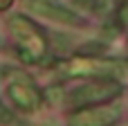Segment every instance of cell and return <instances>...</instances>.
<instances>
[{
	"instance_id": "obj_1",
	"label": "cell",
	"mask_w": 128,
	"mask_h": 126,
	"mask_svg": "<svg viewBox=\"0 0 128 126\" xmlns=\"http://www.w3.org/2000/svg\"><path fill=\"white\" fill-rule=\"evenodd\" d=\"M9 29L16 38L18 45V54L25 63H36L38 59L45 56L47 52V41L43 38V34L36 29V25L25 18V16H14L9 20Z\"/></svg>"
},
{
	"instance_id": "obj_2",
	"label": "cell",
	"mask_w": 128,
	"mask_h": 126,
	"mask_svg": "<svg viewBox=\"0 0 128 126\" xmlns=\"http://www.w3.org/2000/svg\"><path fill=\"white\" fill-rule=\"evenodd\" d=\"M63 72L72 77H117L122 74V63L108 61V59H72L70 63H63Z\"/></svg>"
},
{
	"instance_id": "obj_3",
	"label": "cell",
	"mask_w": 128,
	"mask_h": 126,
	"mask_svg": "<svg viewBox=\"0 0 128 126\" xmlns=\"http://www.w3.org/2000/svg\"><path fill=\"white\" fill-rule=\"evenodd\" d=\"M119 92H122V86L117 81L99 79V81L83 83L81 88H76L72 92V101L74 104H99V101H108V99L117 97Z\"/></svg>"
},
{
	"instance_id": "obj_4",
	"label": "cell",
	"mask_w": 128,
	"mask_h": 126,
	"mask_svg": "<svg viewBox=\"0 0 128 126\" xmlns=\"http://www.w3.org/2000/svg\"><path fill=\"white\" fill-rule=\"evenodd\" d=\"M119 117V106H92L74 113L70 117V126H108Z\"/></svg>"
},
{
	"instance_id": "obj_5",
	"label": "cell",
	"mask_w": 128,
	"mask_h": 126,
	"mask_svg": "<svg viewBox=\"0 0 128 126\" xmlns=\"http://www.w3.org/2000/svg\"><path fill=\"white\" fill-rule=\"evenodd\" d=\"M7 97L14 101L16 108H20L22 113H34L38 106H40V95L38 90L32 86L29 79L25 81H14L7 86Z\"/></svg>"
},
{
	"instance_id": "obj_6",
	"label": "cell",
	"mask_w": 128,
	"mask_h": 126,
	"mask_svg": "<svg viewBox=\"0 0 128 126\" xmlns=\"http://www.w3.org/2000/svg\"><path fill=\"white\" fill-rule=\"evenodd\" d=\"M25 5H27L29 11H34V14H38L47 20H56V23H63V25H79L81 23V18L74 11H70V9H65V7L52 2V0H25Z\"/></svg>"
},
{
	"instance_id": "obj_7",
	"label": "cell",
	"mask_w": 128,
	"mask_h": 126,
	"mask_svg": "<svg viewBox=\"0 0 128 126\" xmlns=\"http://www.w3.org/2000/svg\"><path fill=\"white\" fill-rule=\"evenodd\" d=\"M79 7H83V9H88V11H94V14H99V11H104L106 9V2L104 0H74Z\"/></svg>"
},
{
	"instance_id": "obj_8",
	"label": "cell",
	"mask_w": 128,
	"mask_h": 126,
	"mask_svg": "<svg viewBox=\"0 0 128 126\" xmlns=\"http://www.w3.org/2000/svg\"><path fill=\"white\" fill-rule=\"evenodd\" d=\"M117 18H119V25L122 27H128V2H124L117 11Z\"/></svg>"
},
{
	"instance_id": "obj_9",
	"label": "cell",
	"mask_w": 128,
	"mask_h": 126,
	"mask_svg": "<svg viewBox=\"0 0 128 126\" xmlns=\"http://www.w3.org/2000/svg\"><path fill=\"white\" fill-rule=\"evenodd\" d=\"M47 97H50L52 104H58V101L63 99V90H61V88H50V90H47Z\"/></svg>"
},
{
	"instance_id": "obj_10",
	"label": "cell",
	"mask_w": 128,
	"mask_h": 126,
	"mask_svg": "<svg viewBox=\"0 0 128 126\" xmlns=\"http://www.w3.org/2000/svg\"><path fill=\"white\" fill-rule=\"evenodd\" d=\"M11 5V0H0V9H7Z\"/></svg>"
}]
</instances>
